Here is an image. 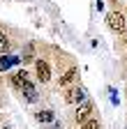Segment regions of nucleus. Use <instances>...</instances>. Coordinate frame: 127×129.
<instances>
[{
	"instance_id": "obj_1",
	"label": "nucleus",
	"mask_w": 127,
	"mask_h": 129,
	"mask_svg": "<svg viewBox=\"0 0 127 129\" xmlns=\"http://www.w3.org/2000/svg\"><path fill=\"white\" fill-rule=\"evenodd\" d=\"M106 21H109L111 30H116V32H125V19H122V14L113 12V14H109V16H106Z\"/></svg>"
},
{
	"instance_id": "obj_2",
	"label": "nucleus",
	"mask_w": 127,
	"mask_h": 129,
	"mask_svg": "<svg viewBox=\"0 0 127 129\" xmlns=\"http://www.w3.org/2000/svg\"><path fill=\"white\" fill-rule=\"evenodd\" d=\"M65 99H67V104H76V102H83V99H86V90H83V88H72V90L65 94Z\"/></svg>"
},
{
	"instance_id": "obj_3",
	"label": "nucleus",
	"mask_w": 127,
	"mask_h": 129,
	"mask_svg": "<svg viewBox=\"0 0 127 129\" xmlns=\"http://www.w3.org/2000/svg\"><path fill=\"white\" fill-rule=\"evenodd\" d=\"M37 78L42 81V83H46V81L51 78V69H49V64H46L44 60L37 62Z\"/></svg>"
},
{
	"instance_id": "obj_4",
	"label": "nucleus",
	"mask_w": 127,
	"mask_h": 129,
	"mask_svg": "<svg viewBox=\"0 0 127 129\" xmlns=\"http://www.w3.org/2000/svg\"><path fill=\"white\" fill-rule=\"evenodd\" d=\"M21 92L26 94L28 102H35V99H37V90H35L33 83H23V85H21Z\"/></svg>"
},
{
	"instance_id": "obj_5",
	"label": "nucleus",
	"mask_w": 127,
	"mask_h": 129,
	"mask_svg": "<svg viewBox=\"0 0 127 129\" xmlns=\"http://www.w3.org/2000/svg\"><path fill=\"white\" fill-rule=\"evenodd\" d=\"M12 83H14V85H16V88H21L23 83H28V72H26V69H21V72H16V74H14V76H12Z\"/></svg>"
},
{
	"instance_id": "obj_6",
	"label": "nucleus",
	"mask_w": 127,
	"mask_h": 129,
	"mask_svg": "<svg viewBox=\"0 0 127 129\" xmlns=\"http://www.w3.org/2000/svg\"><path fill=\"white\" fill-rule=\"evenodd\" d=\"M90 111H92V106H90V104L86 102V104H83L81 108H79V113H76V120H79V122H83V120H88V113H90Z\"/></svg>"
},
{
	"instance_id": "obj_7",
	"label": "nucleus",
	"mask_w": 127,
	"mask_h": 129,
	"mask_svg": "<svg viewBox=\"0 0 127 129\" xmlns=\"http://www.w3.org/2000/svg\"><path fill=\"white\" fill-rule=\"evenodd\" d=\"M76 74H79L76 69H69V72H67L65 76H62V78H60V85H69V83H72V81L76 78Z\"/></svg>"
},
{
	"instance_id": "obj_8",
	"label": "nucleus",
	"mask_w": 127,
	"mask_h": 129,
	"mask_svg": "<svg viewBox=\"0 0 127 129\" xmlns=\"http://www.w3.org/2000/svg\"><path fill=\"white\" fill-rule=\"evenodd\" d=\"M14 62H19V58H5L3 55V58H0V69H9Z\"/></svg>"
},
{
	"instance_id": "obj_9",
	"label": "nucleus",
	"mask_w": 127,
	"mask_h": 129,
	"mask_svg": "<svg viewBox=\"0 0 127 129\" xmlns=\"http://www.w3.org/2000/svg\"><path fill=\"white\" fill-rule=\"evenodd\" d=\"M37 120L39 122H53V113L51 111H42V113H37Z\"/></svg>"
},
{
	"instance_id": "obj_10",
	"label": "nucleus",
	"mask_w": 127,
	"mask_h": 129,
	"mask_svg": "<svg viewBox=\"0 0 127 129\" xmlns=\"http://www.w3.org/2000/svg\"><path fill=\"white\" fill-rule=\"evenodd\" d=\"M7 48H9V44H7L5 35H3V32H0V53H7Z\"/></svg>"
},
{
	"instance_id": "obj_11",
	"label": "nucleus",
	"mask_w": 127,
	"mask_h": 129,
	"mask_svg": "<svg viewBox=\"0 0 127 129\" xmlns=\"http://www.w3.org/2000/svg\"><path fill=\"white\" fill-rule=\"evenodd\" d=\"M83 129H99L97 120H83Z\"/></svg>"
}]
</instances>
